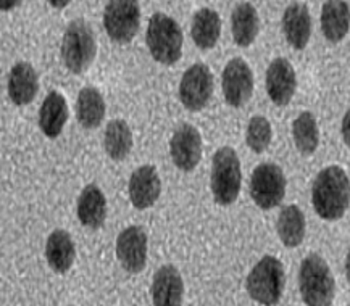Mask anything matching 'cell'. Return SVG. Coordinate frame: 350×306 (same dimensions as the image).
Instances as JSON below:
<instances>
[{
    "label": "cell",
    "mask_w": 350,
    "mask_h": 306,
    "mask_svg": "<svg viewBox=\"0 0 350 306\" xmlns=\"http://www.w3.org/2000/svg\"><path fill=\"white\" fill-rule=\"evenodd\" d=\"M349 176L340 166H327L315 178L312 201L325 221H338L349 208Z\"/></svg>",
    "instance_id": "cell-1"
},
{
    "label": "cell",
    "mask_w": 350,
    "mask_h": 306,
    "mask_svg": "<svg viewBox=\"0 0 350 306\" xmlns=\"http://www.w3.org/2000/svg\"><path fill=\"white\" fill-rule=\"evenodd\" d=\"M299 289L307 306H331L336 282L329 266L320 255H308L299 271Z\"/></svg>",
    "instance_id": "cell-2"
},
{
    "label": "cell",
    "mask_w": 350,
    "mask_h": 306,
    "mask_svg": "<svg viewBox=\"0 0 350 306\" xmlns=\"http://www.w3.org/2000/svg\"><path fill=\"white\" fill-rule=\"evenodd\" d=\"M210 186L218 205L230 206L237 200L242 186V173L239 156L234 148L221 147L213 155Z\"/></svg>",
    "instance_id": "cell-3"
},
{
    "label": "cell",
    "mask_w": 350,
    "mask_h": 306,
    "mask_svg": "<svg viewBox=\"0 0 350 306\" xmlns=\"http://www.w3.org/2000/svg\"><path fill=\"white\" fill-rule=\"evenodd\" d=\"M147 47L161 65H174L183 55V31L172 16L155 13L147 26Z\"/></svg>",
    "instance_id": "cell-4"
},
{
    "label": "cell",
    "mask_w": 350,
    "mask_h": 306,
    "mask_svg": "<svg viewBox=\"0 0 350 306\" xmlns=\"http://www.w3.org/2000/svg\"><path fill=\"white\" fill-rule=\"evenodd\" d=\"M286 286L282 263L275 256H263L249 273L245 287L249 295L260 305L273 306L280 303Z\"/></svg>",
    "instance_id": "cell-5"
},
{
    "label": "cell",
    "mask_w": 350,
    "mask_h": 306,
    "mask_svg": "<svg viewBox=\"0 0 350 306\" xmlns=\"http://www.w3.org/2000/svg\"><path fill=\"white\" fill-rule=\"evenodd\" d=\"M97 55L96 34L84 20H73L62 40V60L71 73H84Z\"/></svg>",
    "instance_id": "cell-6"
},
{
    "label": "cell",
    "mask_w": 350,
    "mask_h": 306,
    "mask_svg": "<svg viewBox=\"0 0 350 306\" xmlns=\"http://www.w3.org/2000/svg\"><path fill=\"white\" fill-rule=\"evenodd\" d=\"M286 178L280 166L262 163L254 169L250 178V197L262 210L276 208L284 200Z\"/></svg>",
    "instance_id": "cell-7"
},
{
    "label": "cell",
    "mask_w": 350,
    "mask_h": 306,
    "mask_svg": "<svg viewBox=\"0 0 350 306\" xmlns=\"http://www.w3.org/2000/svg\"><path fill=\"white\" fill-rule=\"evenodd\" d=\"M141 25V7L134 0H111L105 5L104 26L111 40L131 42Z\"/></svg>",
    "instance_id": "cell-8"
},
{
    "label": "cell",
    "mask_w": 350,
    "mask_h": 306,
    "mask_svg": "<svg viewBox=\"0 0 350 306\" xmlns=\"http://www.w3.org/2000/svg\"><path fill=\"white\" fill-rule=\"evenodd\" d=\"M213 94L212 70L204 63H194L183 74L179 84V98L189 111H200L207 107Z\"/></svg>",
    "instance_id": "cell-9"
},
{
    "label": "cell",
    "mask_w": 350,
    "mask_h": 306,
    "mask_svg": "<svg viewBox=\"0 0 350 306\" xmlns=\"http://www.w3.org/2000/svg\"><path fill=\"white\" fill-rule=\"evenodd\" d=\"M223 94L228 105L239 108L250 100L254 92V73L241 57L232 58L223 70Z\"/></svg>",
    "instance_id": "cell-10"
},
{
    "label": "cell",
    "mask_w": 350,
    "mask_h": 306,
    "mask_svg": "<svg viewBox=\"0 0 350 306\" xmlns=\"http://www.w3.org/2000/svg\"><path fill=\"white\" fill-rule=\"evenodd\" d=\"M149 238L141 226H129L116 238V256L128 273H141L147 264Z\"/></svg>",
    "instance_id": "cell-11"
},
{
    "label": "cell",
    "mask_w": 350,
    "mask_h": 306,
    "mask_svg": "<svg viewBox=\"0 0 350 306\" xmlns=\"http://www.w3.org/2000/svg\"><path fill=\"white\" fill-rule=\"evenodd\" d=\"M170 153L178 169L186 173L196 169L202 158V136L199 129L189 123L179 126L170 141Z\"/></svg>",
    "instance_id": "cell-12"
},
{
    "label": "cell",
    "mask_w": 350,
    "mask_h": 306,
    "mask_svg": "<svg viewBox=\"0 0 350 306\" xmlns=\"http://www.w3.org/2000/svg\"><path fill=\"white\" fill-rule=\"evenodd\" d=\"M297 78L295 71L286 58H275L267 68V92L271 102L278 107H286L293 100Z\"/></svg>",
    "instance_id": "cell-13"
},
{
    "label": "cell",
    "mask_w": 350,
    "mask_h": 306,
    "mask_svg": "<svg viewBox=\"0 0 350 306\" xmlns=\"http://www.w3.org/2000/svg\"><path fill=\"white\" fill-rule=\"evenodd\" d=\"M128 191L134 208L147 210L154 206L161 192V181L155 166H139L129 178Z\"/></svg>",
    "instance_id": "cell-14"
},
{
    "label": "cell",
    "mask_w": 350,
    "mask_h": 306,
    "mask_svg": "<svg viewBox=\"0 0 350 306\" xmlns=\"http://www.w3.org/2000/svg\"><path fill=\"white\" fill-rule=\"evenodd\" d=\"M184 282L181 273L173 264H165L155 273L152 281V301L155 306H181Z\"/></svg>",
    "instance_id": "cell-15"
},
{
    "label": "cell",
    "mask_w": 350,
    "mask_h": 306,
    "mask_svg": "<svg viewBox=\"0 0 350 306\" xmlns=\"http://www.w3.org/2000/svg\"><path fill=\"white\" fill-rule=\"evenodd\" d=\"M282 33L291 47L304 51L312 36V16L305 3L293 2L282 15Z\"/></svg>",
    "instance_id": "cell-16"
},
{
    "label": "cell",
    "mask_w": 350,
    "mask_h": 306,
    "mask_svg": "<svg viewBox=\"0 0 350 306\" xmlns=\"http://www.w3.org/2000/svg\"><path fill=\"white\" fill-rule=\"evenodd\" d=\"M39 78L33 65L18 61L8 74V97L18 107L29 105L38 96Z\"/></svg>",
    "instance_id": "cell-17"
},
{
    "label": "cell",
    "mask_w": 350,
    "mask_h": 306,
    "mask_svg": "<svg viewBox=\"0 0 350 306\" xmlns=\"http://www.w3.org/2000/svg\"><path fill=\"white\" fill-rule=\"evenodd\" d=\"M76 213L81 224L92 231L104 226L107 218V199L96 184H89L83 189L78 205H76Z\"/></svg>",
    "instance_id": "cell-18"
},
{
    "label": "cell",
    "mask_w": 350,
    "mask_h": 306,
    "mask_svg": "<svg viewBox=\"0 0 350 306\" xmlns=\"http://www.w3.org/2000/svg\"><path fill=\"white\" fill-rule=\"evenodd\" d=\"M68 103L60 92H49L39 110V128L44 136L55 139L62 134L68 121Z\"/></svg>",
    "instance_id": "cell-19"
},
{
    "label": "cell",
    "mask_w": 350,
    "mask_h": 306,
    "mask_svg": "<svg viewBox=\"0 0 350 306\" xmlns=\"http://www.w3.org/2000/svg\"><path fill=\"white\" fill-rule=\"evenodd\" d=\"M46 258L49 266L58 274L68 273L76 258V247L71 236L64 229H57L47 238Z\"/></svg>",
    "instance_id": "cell-20"
},
{
    "label": "cell",
    "mask_w": 350,
    "mask_h": 306,
    "mask_svg": "<svg viewBox=\"0 0 350 306\" xmlns=\"http://www.w3.org/2000/svg\"><path fill=\"white\" fill-rule=\"evenodd\" d=\"M231 31L239 47L252 46L260 31V18L250 2L237 3L231 15Z\"/></svg>",
    "instance_id": "cell-21"
},
{
    "label": "cell",
    "mask_w": 350,
    "mask_h": 306,
    "mask_svg": "<svg viewBox=\"0 0 350 306\" xmlns=\"http://www.w3.org/2000/svg\"><path fill=\"white\" fill-rule=\"evenodd\" d=\"M321 31L329 42H340L349 33V3L329 0L321 8Z\"/></svg>",
    "instance_id": "cell-22"
},
{
    "label": "cell",
    "mask_w": 350,
    "mask_h": 306,
    "mask_svg": "<svg viewBox=\"0 0 350 306\" xmlns=\"http://www.w3.org/2000/svg\"><path fill=\"white\" fill-rule=\"evenodd\" d=\"M219 33H221V21L218 13L212 8H200L192 18V40L202 51H210L217 46Z\"/></svg>",
    "instance_id": "cell-23"
},
{
    "label": "cell",
    "mask_w": 350,
    "mask_h": 306,
    "mask_svg": "<svg viewBox=\"0 0 350 306\" xmlns=\"http://www.w3.org/2000/svg\"><path fill=\"white\" fill-rule=\"evenodd\" d=\"M105 102L102 94L92 85L81 89L76 102V118L86 129H96L102 124L105 116Z\"/></svg>",
    "instance_id": "cell-24"
},
{
    "label": "cell",
    "mask_w": 350,
    "mask_h": 306,
    "mask_svg": "<svg viewBox=\"0 0 350 306\" xmlns=\"http://www.w3.org/2000/svg\"><path fill=\"white\" fill-rule=\"evenodd\" d=\"M276 231L286 247H289V249L299 247L304 242L305 231H307L304 211L297 205L284 206L278 216Z\"/></svg>",
    "instance_id": "cell-25"
},
{
    "label": "cell",
    "mask_w": 350,
    "mask_h": 306,
    "mask_svg": "<svg viewBox=\"0 0 350 306\" xmlns=\"http://www.w3.org/2000/svg\"><path fill=\"white\" fill-rule=\"evenodd\" d=\"M104 148L115 161L124 160L133 150V133L124 120H111L105 128Z\"/></svg>",
    "instance_id": "cell-26"
},
{
    "label": "cell",
    "mask_w": 350,
    "mask_h": 306,
    "mask_svg": "<svg viewBox=\"0 0 350 306\" xmlns=\"http://www.w3.org/2000/svg\"><path fill=\"white\" fill-rule=\"evenodd\" d=\"M293 137L302 155H313L320 145V129L312 111H302L293 123Z\"/></svg>",
    "instance_id": "cell-27"
},
{
    "label": "cell",
    "mask_w": 350,
    "mask_h": 306,
    "mask_svg": "<svg viewBox=\"0 0 350 306\" xmlns=\"http://www.w3.org/2000/svg\"><path fill=\"white\" fill-rule=\"evenodd\" d=\"M273 139V129L270 121L263 116H254L247 126L245 142L249 148L255 153H262L270 147Z\"/></svg>",
    "instance_id": "cell-28"
},
{
    "label": "cell",
    "mask_w": 350,
    "mask_h": 306,
    "mask_svg": "<svg viewBox=\"0 0 350 306\" xmlns=\"http://www.w3.org/2000/svg\"><path fill=\"white\" fill-rule=\"evenodd\" d=\"M349 123H350V110L345 111L344 120H342V128H340V130H342L344 142L347 143V145H349V142H350V136H349Z\"/></svg>",
    "instance_id": "cell-29"
},
{
    "label": "cell",
    "mask_w": 350,
    "mask_h": 306,
    "mask_svg": "<svg viewBox=\"0 0 350 306\" xmlns=\"http://www.w3.org/2000/svg\"><path fill=\"white\" fill-rule=\"evenodd\" d=\"M21 2H0V10H13V8L20 7Z\"/></svg>",
    "instance_id": "cell-30"
},
{
    "label": "cell",
    "mask_w": 350,
    "mask_h": 306,
    "mask_svg": "<svg viewBox=\"0 0 350 306\" xmlns=\"http://www.w3.org/2000/svg\"><path fill=\"white\" fill-rule=\"evenodd\" d=\"M49 5L53 8H65L66 5H70V2H49Z\"/></svg>",
    "instance_id": "cell-31"
}]
</instances>
